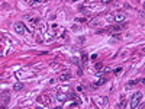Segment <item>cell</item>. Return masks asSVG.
<instances>
[{
    "label": "cell",
    "instance_id": "6da1fadb",
    "mask_svg": "<svg viewBox=\"0 0 145 109\" xmlns=\"http://www.w3.org/2000/svg\"><path fill=\"white\" fill-rule=\"evenodd\" d=\"M142 102V92H135L132 96H131V108H138L139 103Z\"/></svg>",
    "mask_w": 145,
    "mask_h": 109
},
{
    "label": "cell",
    "instance_id": "7a4b0ae2",
    "mask_svg": "<svg viewBox=\"0 0 145 109\" xmlns=\"http://www.w3.org/2000/svg\"><path fill=\"white\" fill-rule=\"evenodd\" d=\"M113 22H116L117 25L119 23H125L126 22V15L123 12H116L115 15H113Z\"/></svg>",
    "mask_w": 145,
    "mask_h": 109
},
{
    "label": "cell",
    "instance_id": "3957f363",
    "mask_svg": "<svg viewBox=\"0 0 145 109\" xmlns=\"http://www.w3.org/2000/svg\"><path fill=\"white\" fill-rule=\"evenodd\" d=\"M13 28H15V32H18V33H20V35H23V33H26V32H28L26 25H25L23 22H16Z\"/></svg>",
    "mask_w": 145,
    "mask_h": 109
},
{
    "label": "cell",
    "instance_id": "277c9868",
    "mask_svg": "<svg viewBox=\"0 0 145 109\" xmlns=\"http://www.w3.org/2000/svg\"><path fill=\"white\" fill-rule=\"evenodd\" d=\"M57 99H58V102H61V103L67 100V90H65V89L57 90Z\"/></svg>",
    "mask_w": 145,
    "mask_h": 109
},
{
    "label": "cell",
    "instance_id": "5b68a950",
    "mask_svg": "<svg viewBox=\"0 0 145 109\" xmlns=\"http://www.w3.org/2000/svg\"><path fill=\"white\" fill-rule=\"evenodd\" d=\"M38 102L42 105H48V103H51V98L48 95H41V96H38Z\"/></svg>",
    "mask_w": 145,
    "mask_h": 109
},
{
    "label": "cell",
    "instance_id": "8992f818",
    "mask_svg": "<svg viewBox=\"0 0 145 109\" xmlns=\"http://www.w3.org/2000/svg\"><path fill=\"white\" fill-rule=\"evenodd\" d=\"M71 79V73L70 71H64V73H61V76H59V80L61 82H67V80H70Z\"/></svg>",
    "mask_w": 145,
    "mask_h": 109
},
{
    "label": "cell",
    "instance_id": "52a82bcc",
    "mask_svg": "<svg viewBox=\"0 0 145 109\" xmlns=\"http://www.w3.org/2000/svg\"><path fill=\"white\" fill-rule=\"evenodd\" d=\"M106 82H107V79H106L105 76H102V77H99V80H96V82L93 83V86H94V87H99V86H102V84H105Z\"/></svg>",
    "mask_w": 145,
    "mask_h": 109
},
{
    "label": "cell",
    "instance_id": "ba28073f",
    "mask_svg": "<svg viewBox=\"0 0 145 109\" xmlns=\"http://www.w3.org/2000/svg\"><path fill=\"white\" fill-rule=\"evenodd\" d=\"M145 80L144 79H136V80H131V82L126 83V87H129V86H135V84H138V83H144Z\"/></svg>",
    "mask_w": 145,
    "mask_h": 109
},
{
    "label": "cell",
    "instance_id": "9c48e42d",
    "mask_svg": "<svg viewBox=\"0 0 145 109\" xmlns=\"http://www.w3.org/2000/svg\"><path fill=\"white\" fill-rule=\"evenodd\" d=\"M96 73H102L105 68H103V64H100V63H97V64H94V68H93Z\"/></svg>",
    "mask_w": 145,
    "mask_h": 109
},
{
    "label": "cell",
    "instance_id": "30bf717a",
    "mask_svg": "<svg viewBox=\"0 0 145 109\" xmlns=\"http://www.w3.org/2000/svg\"><path fill=\"white\" fill-rule=\"evenodd\" d=\"M23 87H25V84H23V83H15L13 90H16V92H18V90H22Z\"/></svg>",
    "mask_w": 145,
    "mask_h": 109
},
{
    "label": "cell",
    "instance_id": "8fae6325",
    "mask_svg": "<svg viewBox=\"0 0 145 109\" xmlns=\"http://www.w3.org/2000/svg\"><path fill=\"white\" fill-rule=\"evenodd\" d=\"M81 61H83V64H86L87 61H88V55H87L86 53H83V54H81Z\"/></svg>",
    "mask_w": 145,
    "mask_h": 109
},
{
    "label": "cell",
    "instance_id": "7c38bea8",
    "mask_svg": "<svg viewBox=\"0 0 145 109\" xmlns=\"http://www.w3.org/2000/svg\"><path fill=\"white\" fill-rule=\"evenodd\" d=\"M36 41H38V42H42V41H44V36H42V32H38V33H36Z\"/></svg>",
    "mask_w": 145,
    "mask_h": 109
},
{
    "label": "cell",
    "instance_id": "4fadbf2b",
    "mask_svg": "<svg viewBox=\"0 0 145 109\" xmlns=\"http://www.w3.org/2000/svg\"><path fill=\"white\" fill-rule=\"evenodd\" d=\"M125 106H126V100H125V99H122V100H120V103L117 105V108L123 109V108H125Z\"/></svg>",
    "mask_w": 145,
    "mask_h": 109
},
{
    "label": "cell",
    "instance_id": "5bb4252c",
    "mask_svg": "<svg viewBox=\"0 0 145 109\" xmlns=\"http://www.w3.org/2000/svg\"><path fill=\"white\" fill-rule=\"evenodd\" d=\"M70 98H71V99H74V100H76V103H80V100H78V98H77V95H76V93H71V95H70Z\"/></svg>",
    "mask_w": 145,
    "mask_h": 109
},
{
    "label": "cell",
    "instance_id": "9a60e30c",
    "mask_svg": "<svg viewBox=\"0 0 145 109\" xmlns=\"http://www.w3.org/2000/svg\"><path fill=\"white\" fill-rule=\"evenodd\" d=\"M71 61H73V63L76 64V65H78V67H80V61H78V58H76V57H73V60H71Z\"/></svg>",
    "mask_w": 145,
    "mask_h": 109
},
{
    "label": "cell",
    "instance_id": "2e32d148",
    "mask_svg": "<svg viewBox=\"0 0 145 109\" xmlns=\"http://www.w3.org/2000/svg\"><path fill=\"white\" fill-rule=\"evenodd\" d=\"M122 70H123L122 67H117V68L115 70V74H116V76H117V74H120V73H122Z\"/></svg>",
    "mask_w": 145,
    "mask_h": 109
},
{
    "label": "cell",
    "instance_id": "e0dca14e",
    "mask_svg": "<svg viewBox=\"0 0 145 109\" xmlns=\"http://www.w3.org/2000/svg\"><path fill=\"white\" fill-rule=\"evenodd\" d=\"M41 1H44V0H30L29 3H30V4H35V3H41Z\"/></svg>",
    "mask_w": 145,
    "mask_h": 109
},
{
    "label": "cell",
    "instance_id": "ac0fdd59",
    "mask_svg": "<svg viewBox=\"0 0 145 109\" xmlns=\"http://www.w3.org/2000/svg\"><path fill=\"white\" fill-rule=\"evenodd\" d=\"M110 1H112V0H102V3H105V4H106V3H110Z\"/></svg>",
    "mask_w": 145,
    "mask_h": 109
},
{
    "label": "cell",
    "instance_id": "d6986e66",
    "mask_svg": "<svg viewBox=\"0 0 145 109\" xmlns=\"http://www.w3.org/2000/svg\"><path fill=\"white\" fill-rule=\"evenodd\" d=\"M0 109H6V106H4V105H3V106H0Z\"/></svg>",
    "mask_w": 145,
    "mask_h": 109
},
{
    "label": "cell",
    "instance_id": "ffe728a7",
    "mask_svg": "<svg viewBox=\"0 0 145 109\" xmlns=\"http://www.w3.org/2000/svg\"><path fill=\"white\" fill-rule=\"evenodd\" d=\"M142 7H144V9H145V1H144V3H142Z\"/></svg>",
    "mask_w": 145,
    "mask_h": 109
},
{
    "label": "cell",
    "instance_id": "44dd1931",
    "mask_svg": "<svg viewBox=\"0 0 145 109\" xmlns=\"http://www.w3.org/2000/svg\"><path fill=\"white\" fill-rule=\"evenodd\" d=\"M141 109H145V108H144V106H141Z\"/></svg>",
    "mask_w": 145,
    "mask_h": 109
},
{
    "label": "cell",
    "instance_id": "7402d4cb",
    "mask_svg": "<svg viewBox=\"0 0 145 109\" xmlns=\"http://www.w3.org/2000/svg\"><path fill=\"white\" fill-rule=\"evenodd\" d=\"M73 1H78V0H73Z\"/></svg>",
    "mask_w": 145,
    "mask_h": 109
},
{
    "label": "cell",
    "instance_id": "603a6c76",
    "mask_svg": "<svg viewBox=\"0 0 145 109\" xmlns=\"http://www.w3.org/2000/svg\"><path fill=\"white\" fill-rule=\"evenodd\" d=\"M93 109H99V108H93Z\"/></svg>",
    "mask_w": 145,
    "mask_h": 109
},
{
    "label": "cell",
    "instance_id": "cb8c5ba5",
    "mask_svg": "<svg viewBox=\"0 0 145 109\" xmlns=\"http://www.w3.org/2000/svg\"><path fill=\"white\" fill-rule=\"evenodd\" d=\"M26 1H30V0H26Z\"/></svg>",
    "mask_w": 145,
    "mask_h": 109
}]
</instances>
